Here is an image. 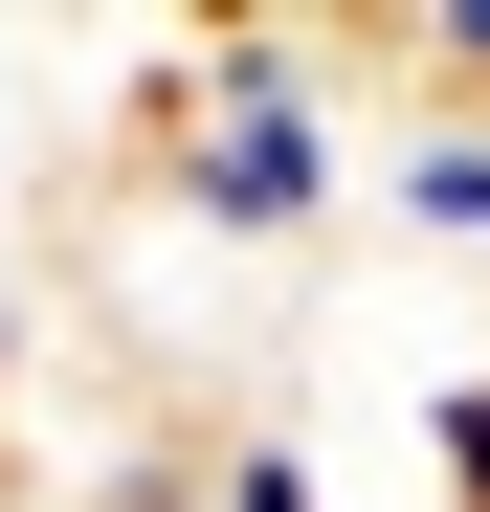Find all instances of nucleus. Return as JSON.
<instances>
[{
  "instance_id": "obj_1",
  "label": "nucleus",
  "mask_w": 490,
  "mask_h": 512,
  "mask_svg": "<svg viewBox=\"0 0 490 512\" xmlns=\"http://www.w3.org/2000/svg\"><path fill=\"white\" fill-rule=\"evenodd\" d=\"M134 156H156V201H179L201 245L290 268V245L357 201V112H335V45H290V23H201V45L134 90Z\"/></svg>"
},
{
  "instance_id": "obj_2",
  "label": "nucleus",
  "mask_w": 490,
  "mask_h": 512,
  "mask_svg": "<svg viewBox=\"0 0 490 512\" xmlns=\"http://www.w3.org/2000/svg\"><path fill=\"white\" fill-rule=\"evenodd\" d=\"M379 223L424 245V268H468V245H490V112H424V90H401V134H379Z\"/></svg>"
}]
</instances>
